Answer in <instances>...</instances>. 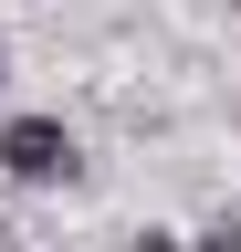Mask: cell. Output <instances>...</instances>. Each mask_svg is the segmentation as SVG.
Returning <instances> with one entry per match:
<instances>
[{
  "instance_id": "6da1fadb",
  "label": "cell",
  "mask_w": 241,
  "mask_h": 252,
  "mask_svg": "<svg viewBox=\"0 0 241 252\" xmlns=\"http://www.w3.org/2000/svg\"><path fill=\"white\" fill-rule=\"evenodd\" d=\"M0 179L11 189H74L84 179V147H74V126L63 116H0Z\"/></svg>"
},
{
  "instance_id": "7a4b0ae2",
  "label": "cell",
  "mask_w": 241,
  "mask_h": 252,
  "mask_svg": "<svg viewBox=\"0 0 241 252\" xmlns=\"http://www.w3.org/2000/svg\"><path fill=\"white\" fill-rule=\"evenodd\" d=\"M189 252H241V210H220V220H199V231H189Z\"/></svg>"
},
{
  "instance_id": "3957f363",
  "label": "cell",
  "mask_w": 241,
  "mask_h": 252,
  "mask_svg": "<svg viewBox=\"0 0 241 252\" xmlns=\"http://www.w3.org/2000/svg\"><path fill=\"white\" fill-rule=\"evenodd\" d=\"M126 252H189V231H158L147 220V231H126Z\"/></svg>"
},
{
  "instance_id": "277c9868",
  "label": "cell",
  "mask_w": 241,
  "mask_h": 252,
  "mask_svg": "<svg viewBox=\"0 0 241 252\" xmlns=\"http://www.w3.org/2000/svg\"><path fill=\"white\" fill-rule=\"evenodd\" d=\"M0 84H11V42H0Z\"/></svg>"
}]
</instances>
